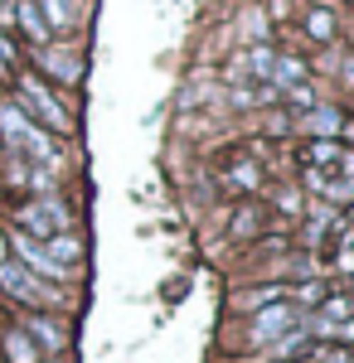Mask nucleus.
Masks as SVG:
<instances>
[{
	"instance_id": "1",
	"label": "nucleus",
	"mask_w": 354,
	"mask_h": 363,
	"mask_svg": "<svg viewBox=\"0 0 354 363\" xmlns=\"http://www.w3.org/2000/svg\"><path fill=\"white\" fill-rule=\"evenodd\" d=\"M63 228H68V213H63L58 203H49V199H39V203H25V208H20V233H25V238L39 233V238L49 242V238H58Z\"/></svg>"
},
{
	"instance_id": "2",
	"label": "nucleus",
	"mask_w": 354,
	"mask_h": 363,
	"mask_svg": "<svg viewBox=\"0 0 354 363\" xmlns=\"http://www.w3.org/2000/svg\"><path fill=\"white\" fill-rule=\"evenodd\" d=\"M0 126H5V136L15 140V145H25L34 160H54V145H49V136H44V131H34L20 107H5V112H0Z\"/></svg>"
},
{
	"instance_id": "3",
	"label": "nucleus",
	"mask_w": 354,
	"mask_h": 363,
	"mask_svg": "<svg viewBox=\"0 0 354 363\" xmlns=\"http://www.w3.org/2000/svg\"><path fill=\"white\" fill-rule=\"evenodd\" d=\"M20 97H25V107L39 116V121H49L54 131H68V112L54 102V92L39 83V78H25V83H20Z\"/></svg>"
},
{
	"instance_id": "4",
	"label": "nucleus",
	"mask_w": 354,
	"mask_h": 363,
	"mask_svg": "<svg viewBox=\"0 0 354 363\" xmlns=\"http://www.w3.org/2000/svg\"><path fill=\"white\" fill-rule=\"evenodd\" d=\"M0 286H5L15 301H25V306H39V301H49V286H39V281L29 277L20 262H10V257L0 262Z\"/></svg>"
},
{
	"instance_id": "5",
	"label": "nucleus",
	"mask_w": 354,
	"mask_h": 363,
	"mask_svg": "<svg viewBox=\"0 0 354 363\" xmlns=\"http://www.w3.org/2000/svg\"><path fill=\"white\" fill-rule=\"evenodd\" d=\"M286 330H296V310L291 306H267L257 320H252V344H272Z\"/></svg>"
},
{
	"instance_id": "6",
	"label": "nucleus",
	"mask_w": 354,
	"mask_h": 363,
	"mask_svg": "<svg viewBox=\"0 0 354 363\" xmlns=\"http://www.w3.org/2000/svg\"><path fill=\"white\" fill-rule=\"evenodd\" d=\"M15 252L25 257V262L34 267V272H39V277H54V281H63V277H68V267H58L54 257H49V252L39 247L34 238H25V233H15Z\"/></svg>"
},
{
	"instance_id": "7",
	"label": "nucleus",
	"mask_w": 354,
	"mask_h": 363,
	"mask_svg": "<svg viewBox=\"0 0 354 363\" xmlns=\"http://www.w3.org/2000/svg\"><path fill=\"white\" fill-rule=\"evenodd\" d=\"M5 363H34V344H29L20 330L5 335Z\"/></svg>"
},
{
	"instance_id": "8",
	"label": "nucleus",
	"mask_w": 354,
	"mask_h": 363,
	"mask_svg": "<svg viewBox=\"0 0 354 363\" xmlns=\"http://www.w3.org/2000/svg\"><path fill=\"white\" fill-rule=\"evenodd\" d=\"M29 335L39 339V344H49V349H63V330H58V325H49L44 315H34V320H29Z\"/></svg>"
},
{
	"instance_id": "9",
	"label": "nucleus",
	"mask_w": 354,
	"mask_h": 363,
	"mask_svg": "<svg viewBox=\"0 0 354 363\" xmlns=\"http://www.w3.org/2000/svg\"><path fill=\"white\" fill-rule=\"evenodd\" d=\"M20 20H25L29 39H49V25L39 20V10H34V5H20Z\"/></svg>"
},
{
	"instance_id": "10",
	"label": "nucleus",
	"mask_w": 354,
	"mask_h": 363,
	"mask_svg": "<svg viewBox=\"0 0 354 363\" xmlns=\"http://www.w3.org/2000/svg\"><path fill=\"white\" fill-rule=\"evenodd\" d=\"M39 5H44V15L54 20L49 29H68V25H73V15H68V5H63V0H39Z\"/></svg>"
},
{
	"instance_id": "11",
	"label": "nucleus",
	"mask_w": 354,
	"mask_h": 363,
	"mask_svg": "<svg viewBox=\"0 0 354 363\" xmlns=\"http://www.w3.org/2000/svg\"><path fill=\"white\" fill-rule=\"evenodd\" d=\"M306 25H311V34H316V39H330V34H335V20H330L326 10H316V15H311Z\"/></svg>"
},
{
	"instance_id": "12",
	"label": "nucleus",
	"mask_w": 354,
	"mask_h": 363,
	"mask_svg": "<svg viewBox=\"0 0 354 363\" xmlns=\"http://www.w3.org/2000/svg\"><path fill=\"white\" fill-rule=\"evenodd\" d=\"M311 131H326V136H330V131H340V116L330 112V107H326V112H316V116H311Z\"/></svg>"
},
{
	"instance_id": "13",
	"label": "nucleus",
	"mask_w": 354,
	"mask_h": 363,
	"mask_svg": "<svg viewBox=\"0 0 354 363\" xmlns=\"http://www.w3.org/2000/svg\"><path fill=\"white\" fill-rule=\"evenodd\" d=\"M340 315H350V301H345V296H335V301H326V325H335Z\"/></svg>"
}]
</instances>
